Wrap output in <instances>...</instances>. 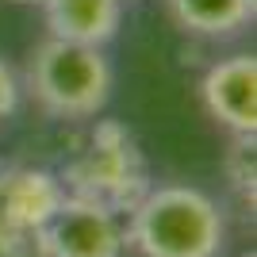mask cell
<instances>
[{
	"instance_id": "obj_1",
	"label": "cell",
	"mask_w": 257,
	"mask_h": 257,
	"mask_svg": "<svg viewBox=\"0 0 257 257\" xmlns=\"http://www.w3.org/2000/svg\"><path fill=\"white\" fill-rule=\"evenodd\" d=\"M127 246L139 257H223L226 215L192 184H154L127 215Z\"/></svg>"
},
{
	"instance_id": "obj_2",
	"label": "cell",
	"mask_w": 257,
	"mask_h": 257,
	"mask_svg": "<svg viewBox=\"0 0 257 257\" xmlns=\"http://www.w3.org/2000/svg\"><path fill=\"white\" fill-rule=\"evenodd\" d=\"M65 196L100 204L115 215H131V207L154 188L150 165L142 154L139 139L119 119H96L81 150L65 161L58 173Z\"/></svg>"
},
{
	"instance_id": "obj_3",
	"label": "cell",
	"mask_w": 257,
	"mask_h": 257,
	"mask_svg": "<svg viewBox=\"0 0 257 257\" xmlns=\"http://www.w3.org/2000/svg\"><path fill=\"white\" fill-rule=\"evenodd\" d=\"M23 88L54 119H92L100 115L115 88V69L104 46L50 39L31 50Z\"/></svg>"
},
{
	"instance_id": "obj_4",
	"label": "cell",
	"mask_w": 257,
	"mask_h": 257,
	"mask_svg": "<svg viewBox=\"0 0 257 257\" xmlns=\"http://www.w3.org/2000/svg\"><path fill=\"white\" fill-rule=\"evenodd\" d=\"M62 200L58 173L43 165L0 169V257H43V226Z\"/></svg>"
},
{
	"instance_id": "obj_5",
	"label": "cell",
	"mask_w": 257,
	"mask_h": 257,
	"mask_svg": "<svg viewBox=\"0 0 257 257\" xmlns=\"http://www.w3.org/2000/svg\"><path fill=\"white\" fill-rule=\"evenodd\" d=\"M123 215L77 196H65L43 226V257H123Z\"/></svg>"
},
{
	"instance_id": "obj_6",
	"label": "cell",
	"mask_w": 257,
	"mask_h": 257,
	"mask_svg": "<svg viewBox=\"0 0 257 257\" xmlns=\"http://www.w3.org/2000/svg\"><path fill=\"white\" fill-rule=\"evenodd\" d=\"M200 100L207 115L223 123L230 135H253L257 131V58L253 54H230L219 58L200 81Z\"/></svg>"
},
{
	"instance_id": "obj_7",
	"label": "cell",
	"mask_w": 257,
	"mask_h": 257,
	"mask_svg": "<svg viewBox=\"0 0 257 257\" xmlns=\"http://www.w3.org/2000/svg\"><path fill=\"white\" fill-rule=\"evenodd\" d=\"M50 39L104 46L123 23V0H39Z\"/></svg>"
},
{
	"instance_id": "obj_8",
	"label": "cell",
	"mask_w": 257,
	"mask_h": 257,
	"mask_svg": "<svg viewBox=\"0 0 257 257\" xmlns=\"http://www.w3.org/2000/svg\"><path fill=\"white\" fill-rule=\"evenodd\" d=\"M173 23L196 39H230L253 23L257 0H165Z\"/></svg>"
},
{
	"instance_id": "obj_9",
	"label": "cell",
	"mask_w": 257,
	"mask_h": 257,
	"mask_svg": "<svg viewBox=\"0 0 257 257\" xmlns=\"http://www.w3.org/2000/svg\"><path fill=\"white\" fill-rule=\"evenodd\" d=\"M223 169H226L230 188L238 192V200L246 207H253V200H257V142H253V135H234Z\"/></svg>"
},
{
	"instance_id": "obj_10",
	"label": "cell",
	"mask_w": 257,
	"mask_h": 257,
	"mask_svg": "<svg viewBox=\"0 0 257 257\" xmlns=\"http://www.w3.org/2000/svg\"><path fill=\"white\" fill-rule=\"evenodd\" d=\"M20 92H23V85H20V77H16V69L0 58V119L16 115V107H20Z\"/></svg>"
},
{
	"instance_id": "obj_11",
	"label": "cell",
	"mask_w": 257,
	"mask_h": 257,
	"mask_svg": "<svg viewBox=\"0 0 257 257\" xmlns=\"http://www.w3.org/2000/svg\"><path fill=\"white\" fill-rule=\"evenodd\" d=\"M16 4H39V0H16Z\"/></svg>"
},
{
	"instance_id": "obj_12",
	"label": "cell",
	"mask_w": 257,
	"mask_h": 257,
	"mask_svg": "<svg viewBox=\"0 0 257 257\" xmlns=\"http://www.w3.org/2000/svg\"><path fill=\"white\" fill-rule=\"evenodd\" d=\"M242 257H253V253H242Z\"/></svg>"
}]
</instances>
